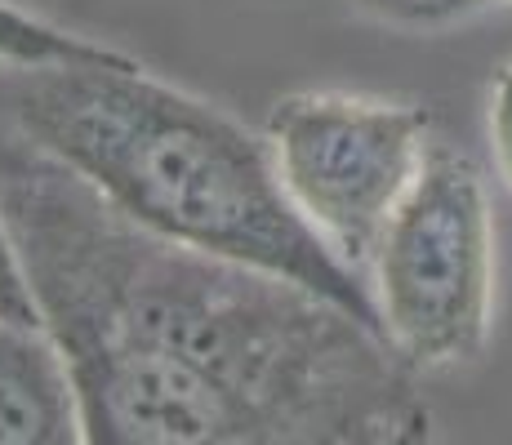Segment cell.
<instances>
[{"label": "cell", "mask_w": 512, "mask_h": 445, "mask_svg": "<svg viewBox=\"0 0 512 445\" xmlns=\"http://www.w3.org/2000/svg\"><path fill=\"white\" fill-rule=\"evenodd\" d=\"M0 214L81 445H432L419 374L357 312L125 223L0 116Z\"/></svg>", "instance_id": "1"}, {"label": "cell", "mask_w": 512, "mask_h": 445, "mask_svg": "<svg viewBox=\"0 0 512 445\" xmlns=\"http://www.w3.org/2000/svg\"><path fill=\"white\" fill-rule=\"evenodd\" d=\"M0 116L139 232L285 276L383 330L366 276L294 210L268 138L139 58L5 67Z\"/></svg>", "instance_id": "2"}, {"label": "cell", "mask_w": 512, "mask_h": 445, "mask_svg": "<svg viewBox=\"0 0 512 445\" xmlns=\"http://www.w3.org/2000/svg\"><path fill=\"white\" fill-rule=\"evenodd\" d=\"M383 339L415 374L486 352L495 316V214L477 161L432 143L374 250Z\"/></svg>", "instance_id": "3"}, {"label": "cell", "mask_w": 512, "mask_h": 445, "mask_svg": "<svg viewBox=\"0 0 512 445\" xmlns=\"http://www.w3.org/2000/svg\"><path fill=\"white\" fill-rule=\"evenodd\" d=\"M428 130L432 116L397 98L290 94L268 116V152L294 210L361 272L428 156Z\"/></svg>", "instance_id": "4"}, {"label": "cell", "mask_w": 512, "mask_h": 445, "mask_svg": "<svg viewBox=\"0 0 512 445\" xmlns=\"http://www.w3.org/2000/svg\"><path fill=\"white\" fill-rule=\"evenodd\" d=\"M0 445H81L72 379L41 325L0 321Z\"/></svg>", "instance_id": "5"}, {"label": "cell", "mask_w": 512, "mask_h": 445, "mask_svg": "<svg viewBox=\"0 0 512 445\" xmlns=\"http://www.w3.org/2000/svg\"><path fill=\"white\" fill-rule=\"evenodd\" d=\"M49 63H134L125 49L90 41L81 32L0 0V67H49Z\"/></svg>", "instance_id": "6"}, {"label": "cell", "mask_w": 512, "mask_h": 445, "mask_svg": "<svg viewBox=\"0 0 512 445\" xmlns=\"http://www.w3.org/2000/svg\"><path fill=\"white\" fill-rule=\"evenodd\" d=\"M352 5L366 9L379 23L406 27V32H437V27L472 18L464 9V0H352Z\"/></svg>", "instance_id": "7"}, {"label": "cell", "mask_w": 512, "mask_h": 445, "mask_svg": "<svg viewBox=\"0 0 512 445\" xmlns=\"http://www.w3.org/2000/svg\"><path fill=\"white\" fill-rule=\"evenodd\" d=\"M0 321H18V325H41V312H36L32 285H27L23 259L14 250V236L5 227V214H0Z\"/></svg>", "instance_id": "8"}, {"label": "cell", "mask_w": 512, "mask_h": 445, "mask_svg": "<svg viewBox=\"0 0 512 445\" xmlns=\"http://www.w3.org/2000/svg\"><path fill=\"white\" fill-rule=\"evenodd\" d=\"M486 130H490V147H495V165H499V174H504V183L512 192V63H504L495 72Z\"/></svg>", "instance_id": "9"}, {"label": "cell", "mask_w": 512, "mask_h": 445, "mask_svg": "<svg viewBox=\"0 0 512 445\" xmlns=\"http://www.w3.org/2000/svg\"><path fill=\"white\" fill-rule=\"evenodd\" d=\"M468 14H481V9H512V0H464Z\"/></svg>", "instance_id": "10"}]
</instances>
